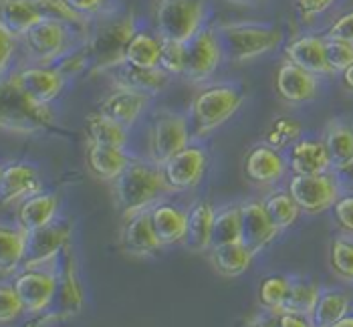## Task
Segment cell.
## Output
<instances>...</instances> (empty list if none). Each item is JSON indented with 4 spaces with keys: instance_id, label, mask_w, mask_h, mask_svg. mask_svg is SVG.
Instances as JSON below:
<instances>
[{
    "instance_id": "obj_1",
    "label": "cell",
    "mask_w": 353,
    "mask_h": 327,
    "mask_svg": "<svg viewBox=\"0 0 353 327\" xmlns=\"http://www.w3.org/2000/svg\"><path fill=\"white\" fill-rule=\"evenodd\" d=\"M136 30V17L132 12L99 14L85 43L91 61V75H103L117 65L125 63V49Z\"/></svg>"
},
{
    "instance_id": "obj_2",
    "label": "cell",
    "mask_w": 353,
    "mask_h": 327,
    "mask_svg": "<svg viewBox=\"0 0 353 327\" xmlns=\"http://www.w3.org/2000/svg\"><path fill=\"white\" fill-rule=\"evenodd\" d=\"M113 192L123 220L136 212L148 210L165 194H172L163 178L162 166L152 160H132V164L113 180Z\"/></svg>"
},
{
    "instance_id": "obj_3",
    "label": "cell",
    "mask_w": 353,
    "mask_h": 327,
    "mask_svg": "<svg viewBox=\"0 0 353 327\" xmlns=\"http://www.w3.org/2000/svg\"><path fill=\"white\" fill-rule=\"evenodd\" d=\"M216 34L228 63H248L261 59L263 54L276 51L283 43L281 28L267 23L236 21V23H220Z\"/></svg>"
},
{
    "instance_id": "obj_4",
    "label": "cell",
    "mask_w": 353,
    "mask_h": 327,
    "mask_svg": "<svg viewBox=\"0 0 353 327\" xmlns=\"http://www.w3.org/2000/svg\"><path fill=\"white\" fill-rule=\"evenodd\" d=\"M49 103H39L8 79L0 81V130L14 134H39L53 126Z\"/></svg>"
},
{
    "instance_id": "obj_5",
    "label": "cell",
    "mask_w": 353,
    "mask_h": 327,
    "mask_svg": "<svg viewBox=\"0 0 353 327\" xmlns=\"http://www.w3.org/2000/svg\"><path fill=\"white\" fill-rule=\"evenodd\" d=\"M245 101V93L236 85H208L200 89L190 103V121L198 136H206L224 126Z\"/></svg>"
},
{
    "instance_id": "obj_6",
    "label": "cell",
    "mask_w": 353,
    "mask_h": 327,
    "mask_svg": "<svg viewBox=\"0 0 353 327\" xmlns=\"http://www.w3.org/2000/svg\"><path fill=\"white\" fill-rule=\"evenodd\" d=\"M208 0H156L154 27L162 41L188 43L206 25Z\"/></svg>"
},
{
    "instance_id": "obj_7",
    "label": "cell",
    "mask_w": 353,
    "mask_h": 327,
    "mask_svg": "<svg viewBox=\"0 0 353 327\" xmlns=\"http://www.w3.org/2000/svg\"><path fill=\"white\" fill-rule=\"evenodd\" d=\"M190 119L184 113L160 111L148 134V156L158 166H162L170 156L180 152L190 143Z\"/></svg>"
},
{
    "instance_id": "obj_8",
    "label": "cell",
    "mask_w": 353,
    "mask_h": 327,
    "mask_svg": "<svg viewBox=\"0 0 353 327\" xmlns=\"http://www.w3.org/2000/svg\"><path fill=\"white\" fill-rule=\"evenodd\" d=\"M224 61V53L218 41L216 27L204 25L186 43V69L184 79L192 85L208 83Z\"/></svg>"
},
{
    "instance_id": "obj_9",
    "label": "cell",
    "mask_w": 353,
    "mask_h": 327,
    "mask_svg": "<svg viewBox=\"0 0 353 327\" xmlns=\"http://www.w3.org/2000/svg\"><path fill=\"white\" fill-rule=\"evenodd\" d=\"M27 54L37 65H51L69 51L71 23L61 19H45L21 37Z\"/></svg>"
},
{
    "instance_id": "obj_10",
    "label": "cell",
    "mask_w": 353,
    "mask_h": 327,
    "mask_svg": "<svg viewBox=\"0 0 353 327\" xmlns=\"http://www.w3.org/2000/svg\"><path fill=\"white\" fill-rule=\"evenodd\" d=\"M289 192L305 215H321L341 196V186L333 172L325 174H293Z\"/></svg>"
},
{
    "instance_id": "obj_11",
    "label": "cell",
    "mask_w": 353,
    "mask_h": 327,
    "mask_svg": "<svg viewBox=\"0 0 353 327\" xmlns=\"http://www.w3.org/2000/svg\"><path fill=\"white\" fill-rule=\"evenodd\" d=\"M208 168V154L202 146L188 143L162 164V172L172 194L196 188Z\"/></svg>"
},
{
    "instance_id": "obj_12",
    "label": "cell",
    "mask_w": 353,
    "mask_h": 327,
    "mask_svg": "<svg viewBox=\"0 0 353 327\" xmlns=\"http://www.w3.org/2000/svg\"><path fill=\"white\" fill-rule=\"evenodd\" d=\"M69 237H71V222L67 220H53L41 228L28 230L23 269H37L54 257H59L63 248L69 245Z\"/></svg>"
},
{
    "instance_id": "obj_13",
    "label": "cell",
    "mask_w": 353,
    "mask_h": 327,
    "mask_svg": "<svg viewBox=\"0 0 353 327\" xmlns=\"http://www.w3.org/2000/svg\"><path fill=\"white\" fill-rule=\"evenodd\" d=\"M12 287L25 307V313L37 315L53 305L59 291V277L53 272L25 269L21 275H17Z\"/></svg>"
},
{
    "instance_id": "obj_14",
    "label": "cell",
    "mask_w": 353,
    "mask_h": 327,
    "mask_svg": "<svg viewBox=\"0 0 353 327\" xmlns=\"http://www.w3.org/2000/svg\"><path fill=\"white\" fill-rule=\"evenodd\" d=\"M279 228L265 210L263 200H248L241 204V243H245L252 255H261L279 237Z\"/></svg>"
},
{
    "instance_id": "obj_15",
    "label": "cell",
    "mask_w": 353,
    "mask_h": 327,
    "mask_svg": "<svg viewBox=\"0 0 353 327\" xmlns=\"http://www.w3.org/2000/svg\"><path fill=\"white\" fill-rule=\"evenodd\" d=\"M10 81L30 99L51 103L65 87V75L54 65H34L10 75Z\"/></svg>"
},
{
    "instance_id": "obj_16",
    "label": "cell",
    "mask_w": 353,
    "mask_h": 327,
    "mask_svg": "<svg viewBox=\"0 0 353 327\" xmlns=\"http://www.w3.org/2000/svg\"><path fill=\"white\" fill-rule=\"evenodd\" d=\"M274 87L283 101H287L291 106H301V103H309L317 97L319 79H317V75L309 73L307 69H303L287 59L276 71Z\"/></svg>"
},
{
    "instance_id": "obj_17",
    "label": "cell",
    "mask_w": 353,
    "mask_h": 327,
    "mask_svg": "<svg viewBox=\"0 0 353 327\" xmlns=\"http://www.w3.org/2000/svg\"><path fill=\"white\" fill-rule=\"evenodd\" d=\"M289 164L281 150L272 148L269 143L256 146L246 154L245 174L246 178L259 186H272L285 178Z\"/></svg>"
},
{
    "instance_id": "obj_18",
    "label": "cell",
    "mask_w": 353,
    "mask_h": 327,
    "mask_svg": "<svg viewBox=\"0 0 353 327\" xmlns=\"http://www.w3.org/2000/svg\"><path fill=\"white\" fill-rule=\"evenodd\" d=\"M152 97L154 95L136 91V89H115L111 95H108L101 101L99 111L111 117L113 121L121 123L123 128L132 130L141 119V115L148 111L150 103H152Z\"/></svg>"
},
{
    "instance_id": "obj_19",
    "label": "cell",
    "mask_w": 353,
    "mask_h": 327,
    "mask_svg": "<svg viewBox=\"0 0 353 327\" xmlns=\"http://www.w3.org/2000/svg\"><path fill=\"white\" fill-rule=\"evenodd\" d=\"M41 192L39 172L28 164H10L0 172V204H21L28 196Z\"/></svg>"
},
{
    "instance_id": "obj_20",
    "label": "cell",
    "mask_w": 353,
    "mask_h": 327,
    "mask_svg": "<svg viewBox=\"0 0 353 327\" xmlns=\"http://www.w3.org/2000/svg\"><path fill=\"white\" fill-rule=\"evenodd\" d=\"M121 248L132 257H148L163 248L160 239L156 237L150 208L125 218L121 228Z\"/></svg>"
},
{
    "instance_id": "obj_21",
    "label": "cell",
    "mask_w": 353,
    "mask_h": 327,
    "mask_svg": "<svg viewBox=\"0 0 353 327\" xmlns=\"http://www.w3.org/2000/svg\"><path fill=\"white\" fill-rule=\"evenodd\" d=\"M285 54L289 61L307 69L317 77H331L335 75L327 63L325 37L319 34H301L285 47Z\"/></svg>"
},
{
    "instance_id": "obj_22",
    "label": "cell",
    "mask_w": 353,
    "mask_h": 327,
    "mask_svg": "<svg viewBox=\"0 0 353 327\" xmlns=\"http://www.w3.org/2000/svg\"><path fill=\"white\" fill-rule=\"evenodd\" d=\"M111 83L115 89H136L150 95H158L170 83V73H165L162 67L156 69H141L128 63L117 65L115 69L108 71Z\"/></svg>"
},
{
    "instance_id": "obj_23",
    "label": "cell",
    "mask_w": 353,
    "mask_h": 327,
    "mask_svg": "<svg viewBox=\"0 0 353 327\" xmlns=\"http://www.w3.org/2000/svg\"><path fill=\"white\" fill-rule=\"evenodd\" d=\"M289 170L293 174H325L331 172V158L323 139H297L289 148Z\"/></svg>"
},
{
    "instance_id": "obj_24",
    "label": "cell",
    "mask_w": 353,
    "mask_h": 327,
    "mask_svg": "<svg viewBox=\"0 0 353 327\" xmlns=\"http://www.w3.org/2000/svg\"><path fill=\"white\" fill-rule=\"evenodd\" d=\"M150 217L156 237L163 246L186 243V222H188L186 210L174 206L172 202H165L162 198L150 206Z\"/></svg>"
},
{
    "instance_id": "obj_25",
    "label": "cell",
    "mask_w": 353,
    "mask_h": 327,
    "mask_svg": "<svg viewBox=\"0 0 353 327\" xmlns=\"http://www.w3.org/2000/svg\"><path fill=\"white\" fill-rule=\"evenodd\" d=\"M132 160L134 158L125 152V148L95 143L87 139V166L99 180L113 182L132 164Z\"/></svg>"
},
{
    "instance_id": "obj_26",
    "label": "cell",
    "mask_w": 353,
    "mask_h": 327,
    "mask_svg": "<svg viewBox=\"0 0 353 327\" xmlns=\"http://www.w3.org/2000/svg\"><path fill=\"white\" fill-rule=\"evenodd\" d=\"M216 208L208 200H198L186 210V245L196 252H208L212 248V226Z\"/></svg>"
},
{
    "instance_id": "obj_27",
    "label": "cell",
    "mask_w": 353,
    "mask_h": 327,
    "mask_svg": "<svg viewBox=\"0 0 353 327\" xmlns=\"http://www.w3.org/2000/svg\"><path fill=\"white\" fill-rule=\"evenodd\" d=\"M325 141L331 168L337 172H345L353 168V126L345 121H331L325 130Z\"/></svg>"
},
{
    "instance_id": "obj_28",
    "label": "cell",
    "mask_w": 353,
    "mask_h": 327,
    "mask_svg": "<svg viewBox=\"0 0 353 327\" xmlns=\"http://www.w3.org/2000/svg\"><path fill=\"white\" fill-rule=\"evenodd\" d=\"M57 208H59V200L51 192H37L32 196H28L27 200L21 202L19 206V226L28 232L34 228H41L49 222H53L57 217Z\"/></svg>"
},
{
    "instance_id": "obj_29",
    "label": "cell",
    "mask_w": 353,
    "mask_h": 327,
    "mask_svg": "<svg viewBox=\"0 0 353 327\" xmlns=\"http://www.w3.org/2000/svg\"><path fill=\"white\" fill-rule=\"evenodd\" d=\"M210 259H212V267L216 269L218 275L222 277H241L245 275L252 261L254 255L245 243H228V245H218L210 248Z\"/></svg>"
},
{
    "instance_id": "obj_30",
    "label": "cell",
    "mask_w": 353,
    "mask_h": 327,
    "mask_svg": "<svg viewBox=\"0 0 353 327\" xmlns=\"http://www.w3.org/2000/svg\"><path fill=\"white\" fill-rule=\"evenodd\" d=\"M63 272H61V279H59V295H61V311H63V317H71V315H77L81 311L83 305V291H81V281H79V275H77V265H75V259L71 255V248L69 245L63 248Z\"/></svg>"
},
{
    "instance_id": "obj_31",
    "label": "cell",
    "mask_w": 353,
    "mask_h": 327,
    "mask_svg": "<svg viewBox=\"0 0 353 327\" xmlns=\"http://www.w3.org/2000/svg\"><path fill=\"white\" fill-rule=\"evenodd\" d=\"M160 59H162V39L158 37V32L137 28L136 34L128 43L125 63L141 69H156L160 67Z\"/></svg>"
},
{
    "instance_id": "obj_32",
    "label": "cell",
    "mask_w": 353,
    "mask_h": 327,
    "mask_svg": "<svg viewBox=\"0 0 353 327\" xmlns=\"http://www.w3.org/2000/svg\"><path fill=\"white\" fill-rule=\"evenodd\" d=\"M85 130H87V139L95 143H105L115 148H128L130 143V130L113 121L108 115H103L101 111L87 115Z\"/></svg>"
},
{
    "instance_id": "obj_33",
    "label": "cell",
    "mask_w": 353,
    "mask_h": 327,
    "mask_svg": "<svg viewBox=\"0 0 353 327\" xmlns=\"http://www.w3.org/2000/svg\"><path fill=\"white\" fill-rule=\"evenodd\" d=\"M352 299L341 291H321L319 299L315 303V309L311 313L313 326L335 327L341 317L350 313Z\"/></svg>"
},
{
    "instance_id": "obj_34",
    "label": "cell",
    "mask_w": 353,
    "mask_h": 327,
    "mask_svg": "<svg viewBox=\"0 0 353 327\" xmlns=\"http://www.w3.org/2000/svg\"><path fill=\"white\" fill-rule=\"evenodd\" d=\"M27 232L23 228H6L0 226V275L14 272L25 259Z\"/></svg>"
},
{
    "instance_id": "obj_35",
    "label": "cell",
    "mask_w": 353,
    "mask_h": 327,
    "mask_svg": "<svg viewBox=\"0 0 353 327\" xmlns=\"http://www.w3.org/2000/svg\"><path fill=\"white\" fill-rule=\"evenodd\" d=\"M263 204H265L267 215L271 217V220L274 222V226H276L279 230H285V228L293 226V224L299 220V204L295 202V198L291 196V192L289 190L271 192V194L263 200Z\"/></svg>"
},
{
    "instance_id": "obj_36",
    "label": "cell",
    "mask_w": 353,
    "mask_h": 327,
    "mask_svg": "<svg viewBox=\"0 0 353 327\" xmlns=\"http://www.w3.org/2000/svg\"><path fill=\"white\" fill-rule=\"evenodd\" d=\"M241 241V204H226L214 212L212 246Z\"/></svg>"
},
{
    "instance_id": "obj_37",
    "label": "cell",
    "mask_w": 353,
    "mask_h": 327,
    "mask_svg": "<svg viewBox=\"0 0 353 327\" xmlns=\"http://www.w3.org/2000/svg\"><path fill=\"white\" fill-rule=\"evenodd\" d=\"M291 281L289 277L285 275H271L267 277L263 283H261V289H259V299H261V305L272 313L276 315L283 305H285V299L289 295V289H291Z\"/></svg>"
},
{
    "instance_id": "obj_38",
    "label": "cell",
    "mask_w": 353,
    "mask_h": 327,
    "mask_svg": "<svg viewBox=\"0 0 353 327\" xmlns=\"http://www.w3.org/2000/svg\"><path fill=\"white\" fill-rule=\"evenodd\" d=\"M321 295V289L317 283H307V281H291L289 295L285 299V305L281 311H301L311 315L315 309V303ZM279 311V313H281Z\"/></svg>"
},
{
    "instance_id": "obj_39",
    "label": "cell",
    "mask_w": 353,
    "mask_h": 327,
    "mask_svg": "<svg viewBox=\"0 0 353 327\" xmlns=\"http://www.w3.org/2000/svg\"><path fill=\"white\" fill-rule=\"evenodd\" d=\"M303 134V128L297 119H291V117H276L269 126L265 139L267 143L276 148V150H283V148H291Z\"/></svg>"
},
{
    "instance_id": "obj_40",
    "label": "cell",
    "mask_w": 353,
    "mask_h": 327,
    "mask_svg": "<svg viewBox=\"0 0 353 327\" xmlns=\"http://www.w3.org/2000/svg\"><path fill=\"white\" fill-rule=\"evenodd\" d=\"M329 263L333 272L345 281L353 283V241L352 239H335L329 252Z\"/></svg>"
},
{
    "instance_id": "obj_41",
    "label": "cell",
    "mask_w": 353,
    "mask_h": 327,
    "mask_svg": "<svg viewBox=\"0 0 353 327\" xmlns=\"http://www.w3.org/2000/svg\"><path fill=\"white\" fill-rule=\"evenodd\" d=\"M160 67L172 77H182L186 69V43L162 41V59Z\"/></svg>"
},
{
    "instance_id": "obj_42",
    "label": "cell",
    "mask_w": 353,
    "mask_h": 327,
    "mask_svg": "<svg viewBox=\"0 0 353 327\" xmlns=\"http://www.w3.org/2000/svg\"><path fill=\"white\" fill-rule=\"evenodd\" d=\"M325 51L327 63L333 69V73H341L353 65V45L341 39H329L325 37Z\"/></svg>"
},
{
    "instance_id": "obj_43",
    "label": "cell",
    "mask_w": 353,
    "mask_h": 327,
    "mask_svg": "<svg viewBox=\"0 0 353 327\" xmlns=\"http://www.w3.org/2000/svg\"><path fill=\"white\" fill-rule=\"evenodd\" d=\"M25 313V307L19 299L12 285H0V324H10Z\"/></svg>"
},
{
    "instance_id": "obj_44",
    "label": "cell",
    "mask_w": 353,
    "mask_h": 327,
    "mask_svg": "<svg viewBox=\"0 0 353 327\" xmlns=\"http://www.w3.org/2000/svg\"><path fill=\"white\" fill-rule=\"evenodd\" d=\"M333 217L339 228L347 235H353V196H339L333 204Z\"/></svg>"
},
{
    "instance_id": "obj_45",
    "label": "cell",
    "mask_w": 353,
    "mask_h": 327,
    "mask_svg": "<svg viewBox=\"0 0 353 327\" xmlns=\"http://www.w3.org/2000/svg\"><path fill=\"white\" fill-rule=\"evenodd\" d=\"M71 10H75L77 14H81L85 19H93L99 17L103 12H108L109 0H63Z\"/></svg>"
},
{
    "instance_id": "obj_46",
    "label": "cell",
    "mask_w": 353,
    "mask_h": 327,
    "mask_svg": "<svg viewBox=\"0 0 353 327\" xmlns=\"http://www.w3.org/2000/svg\"><path fill=\"white\" fill-rule=\"evenodd\" d=\"M337 0H295L297 10L305 21H313L335 6Z\"/></svg>"
},
{
    "instance_id": "obj_47",
    "label": "cell",
    "mask_w": 353,
    "mask_h": 327,
    "mask_svg": "<svg viewBox=\"0 0 353 327\" xmlns=\"http://www.w3.org/2000/svg\"><path fill=\"white\" fill-rule=\"evenodd\" d=\"M329 39H341V41H347L353 45V10L337 17L331 27L327 28V34Z\"/></svg>"
},
{
    "instance_id": "obj_48",
    "label": "cell",
    "mask_w": 353,
    "mask_h": 327,
    "mask_svg": "<svg viewBox=\"0 0 353 327\" xmlns=\"http://www.w3.org/2000/svg\"><path fill=\"white\" fill-rule=\"evenodd\" d=\"M17 37H12L6 28L0 27V77L8 71L10 61L17 51Z\"/></svg>"
},
{
    "instance_id": "obj_49",
    "label": "cell",
    "mask_w": 353,
    "mask_h": 327,
    "mask_svg": "<svg viewBox=\"0 0 353 327\" xmlns=\"http://www.w3.org/2000/svg\"><path fill=\"white\" fill-rule=\"evenodd\" d=\"M276 324L281 327H311L313 319L301 311H281L276 313Z\"/></svg>"
},
{
    "instance_id": "obj_50",
    "label": "cell",
    "mask_w": 353,
    "mask_h": 327,
    "mask_svg": "<svg viewBox=\"0 0 353 327\" xmlns=\"http://www.w3.org/2000/svg\"><path fill=\"white\" fill-rule=\"evenodd\" d=\"M226 4H232V6H245V8H252V6H261L263 2L267 0H222Z\"/></svg>"
},
{
    "instance_id": "obj_51",
    "label": "cell",
    "mask_w": 353,
    "mask_h": 327,
    "mask_svg": "<svg viewBox=\"0 0 353 327\" xmlns=\"http://www.w3.org/2000/svg\"><path fill=\"white\" fill-rule=\"evenodd\" d=\"M341 81H343V85L353 93V65H350L347 69L341 71Z\"/></svg>"
},
{
    "instance_id": "obj_52",
    "label": "cell",
    "mask_w": 353,
    "mask_h": 327,
    "mask_svg": "<svg viewBox=\"0 0 353 327\" xmlns=\"http://www.w3.org/2000/svg\"><path fill=\"white\" fill-rule=\"evenodd\" d=\"M335 327H353V315H345V317H341L339 319V324Z\"/></svg>"
},
{
    "instance_id": "obj_53",
    "label": "cell",
    "mask_w": 353,
    "mask_h": 327,
    "mask_svg": "<svg viewBox=\"0 0 353 327\" xmlns=\"http://www.w3.org/2000/svg\"><path fill=\"white\" fill-rule=\"evenodd\" d=\"M0 172H2V168H0Z\"/></svg>"
}]
</instances>
